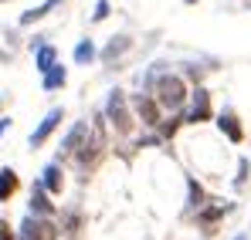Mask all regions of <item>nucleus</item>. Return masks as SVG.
<instances>
[{
	"label": "nucleus",
	"instance_id": "1",
	"mask_svg": "<svg viewBox=\"0 0 251 240\" xmlns=\"http://www.w3.org/2000/svg\"><path fill=\"white\" fill-rule=\"evenodd\" d=\"M156 91H160V105H167V109H180V105H183V95H187V91H183V81L173 78V75L160 81Z\"/></svg>",
	"mask_w": 251,
	"mask_h": 240
},
{
	"label": "nucleus",
	"instance_id": "2",
	"mask_svg": "<svg viewBox=\"0 0 251 240\" xmlns=\"http://www.w3.org/2000/svg\"><path fill=\"white\" fill-rule=\"evenodd\" d=\"M58 122H61V109H51V112L44 115V122L34 129V132H31V146H41L44 139L54 132V125H58Z\"/></svg>",
	"mask_w": 251,
	"mask_h": 240
},
{
	"label": "nucleus",
	"instance_id": "3",
	"mask_svg": "<svg viewBox=\"0 0 251 240\" xmlns=\"http://www.w3.org/2000/svg\"><path fill=\"white\" fill-rule=\"evenodd\" d=\"M109 119L116 122L119 129H129V115H126V98H123V91H112L109 95Z\"/></svg>",
	"mask_w": 251,
	"mask_h": 240
},
{
	"label": "nucleus",
	"instance_id": "4",
	"mask_svg": "<svg viewBox=\"0 0 251 240\" xmlns=\"http://www.w3.org/2000/svg\"><path fill=\"white\" fill-rule=\"evenodd\" d=\"M187 119H190V122H207L210 119V95L204 91V88L194 91V109H190Z\"/></svg>",
	"mask_w": 251,
	"mask_h": 240
},
{
	"label": "nucleus",
	"instance_id": "5",
	"mask_svg": "<svg viewBox=\"0 0 251 240\" xmlns=\"http://www.w3.org/2000/svg\"><path fill=\"white\" fill-rule=\"evenodd\" d=\"M44 237H51L48 223H41V220H34V217H27V220L21 223V240H44Z\"/></svg>",
	"mask_w": 251,
	"mask_h": 240
},
{
	"label": "nucleus",
	"instance_id": "6",
	"mask_svg": "<svg viewBox=\"0 0 251 240\" xmlns=\"http://www.w3.org/2000/svg\"><path fill=\"white\" fill-rule=\"evenodd\" d=\"M136 112L143 115V122H146V125H156V122H160V112H156L153 98H146V95H139V98H136Z\"/></svg>",
	"mask_w": 251,
	"mask_h": 240
},
{
	"label": "nucleus",
	"instance_id": "7",
	"mask_svg": "<svg viewBox=\"0 0 251 240\" xmlns=\"http://www.w3.org/2000/svg\"><path fill=\"white\" fill-rule=\"evenodd\" d=\"M217 122H221V132H227V139H231V142H241V125H238V119H234L231 112H224Z\"/></svg>",
	"mask_w": 251,
	"mask_h": 240
},
{
	"label": "nucleus",
	"instance_id": "8",
	"mask_svg": "<svg viewBox=\"0 0 251 240\" xmlns=\"http://www.w3.org/2000/svg\"><path fill=\"white\" fill-rule=\"evenodd\" d=\"M14 190H17V176H14V169H3L0 173V200H10Z\"/></svg>",
	"mask_w": 251,
	"mask_h": 240
},
{
	"label": "nucleus",
	"instance_id": "9",
	"mask_svg": "<svg viewBox=\"0 0 251 240\" xmlns=\"http://www.w3.org/2000/svg\"><path fill=\"white\" fill-rule=\"evenodd\" d=\"M65 85V68L61 65H51L48 71H44V88L51 91V88H61Z\"/></svg>",
	"mask_w": 251,
	"mask_h": 240
},
{
	"label": "nucleus",
	"instance_id": "10",
	"mask_svg": "<svg viewBox=\"0 0 251 240\" xmlns=\"http://www.w3.org/2000/svg\"><path fill=\"white\" fill-rule=\"evenodd\" d=\"M31 210H34V213H44V217L51 213V203H48V196H44V183L34 186V193H31Z\"/></svg>",
	"mask_w": 251,
	"mask_h": 240
},
{
	"label": "nucleus",
	"instance_id": "11",
	"mask_svg": "<svg viewBox=\"0 0 251 240\" xmlns=\"http://www.w3.org/2000/svg\"><path fill=\"white\" fill-rule=\"evenodd\" d=\"M58 3H61V0H44L41 7H34V10H27V14L21 17V24H34V21H41L44 14H48L51 7H58Z\"/></svg>",
	"mask_w": 251,
	"mask_h": 240
},
{
	"label": "nucleus",
	"instance_id": "12",
	"mask_svg": "<svg viewBox=\"0 0 251 240\" xmlns=\"http://www.w3.org/2000/svg\"><path fill=\"white\" fill-rule=\"evenodd\" d=\"M44 186H48L51 193H61V169H58V166H48V169H44Z\"/></svg>",
	"mask_w": 251,
	"mask_h": 240
},
{
	"label": "nucleus",
	"instance_id": "13",
	"mask_svg": "<svg viewBox=\"0 0 251 240\" xmlns=\"http://www.w3.org/2000/svg\"><path fill=\"white\" fill-rule=\"evenodd\" d=\"M92 58H95V47H92V41H82V44L75 47V61H78V65H88Z\"/></svg>",
	"mask_w": 251,
	"mask_h": 240
},
{
	"label": "nucleus",
	"instance_id": "14",
	"mask_svg": "<svg viewBox=\"0 0 251 240\" xmlns=\"http://www.w3.org/2000/svg\"><path fill=\"white\" fill-rule=\"evenodd\" d=\"M82 135H85V125H75V129L68 132V139H65V149H68V153H75V149H78V142H82Z\"/></svg>",
	"mask_w": 251,
	"mask_h": 240
},
{
	"label": "nucleus",
	"instance_id": "15",
	"mask_svg": "<svg viewBox=\"0 0 251 240\" xmlns=\"http://www.w3.org/2000/svg\"><path fill=\"white\" fill-rule=\"evenodd\" d=\"M51 65H54V47H41V51H38V68L48 71Z\"/></svg>",
	"mask_w": 251,
	"mask_h": 240
},
{
	"label": "nucleus",
	"instance_id": "16",
	"mask_svg": "<svg viewBox=\"0 0 251 240\" xmlns=\"http://www.w3.org/2000/svg\"><path fill=\"white\" fill-rule=\"evenodd\" d=\"M126 47H129V38H119V41H112V44H109V47L102 51V58H116L119 51H126Z\"/></svg>",
	"mask_w": 251,
	"mask_h": 240
},
{
	"label": "nucleus",
	"instance_id": "17",
	"mask_svg": "<svg viewBox=\"0 0 251 240\" xmlns=\"http://www.w3.org/2000/svg\"><path fill=\"white\" fill-rule=\"evenodd\" d=\"M190 203H194V206H201V203H204V190H201L197 183H190Z\"/></svg>",
	"mask_w": 251,
	"mask_h": 240
},
{
	"label": "nucleus",
	"instance_id": "18",
	"mask_svg": "<svg viewBox=\"0 0 251 240\" xmlns=\"http://www.w3.org/2000/svg\"><path fill=\"white\" fill-rule=\"evenodd\" d=\"M105 14H109V3H105V0H99V3H95V14H92V21H102Z\"/></svg>",
	"mask_w": 251,
	"mask_h": 240
},
{
	"label": "nucleus",
	"instance_id": "19",
	"mask_svg": "<svg viewBox=\"0 0 251 240\" xmlns=\"http://www.w3.org/2000/svg\"><path fill=\"white\" fill-rule=\"evenodd\" d=\"M0 240H14V237H10V230H7V223H3V220H0Z\"/></svg>",
	"mask_w": 251,
	"mask_h": 240
},
{
	"label": "nucleus",
	"instance_id": "20",
	"mask_svg": "<svg viewBox=\"0 0 251 240\" xmlns=\"http://www.w3.org/2000/svg\"><path fill=\"white\" fill-rule=\"evenodd\" d=\"M7 125H10V122H7V119H0V135L7 132Z\"/></svg>",
	"mask_w": 251,
	"mask_h": 240
},
{
	"label": "nucleus",
	"instance_id": "21",
	"mask_svg": "<svg viewBox=\"0 0 251 240\" xmlns=\"http://www.w3.org/2000/svg\"><path fill=\"white\" fill-rule=\"evenodd\" d=\"M234 240H245V237H234Z\"/></svg>",
	"mask_w": 251,
	"mask_h": 240
},
{
	"label": "nucleus",
	"instance_id": "22",
	"mask_svg": "<svg viewBox=\"0 0 251 240\" xmlns=\"http://www.w3.org/2000/svg\"><path fill=\"white\" fill-rule=\"evenodd\" d=\"M187 3H194V0H187Z\"/></svg>",
	"mask_w": 251,
	"mask_h": 240
}]
</instances>
